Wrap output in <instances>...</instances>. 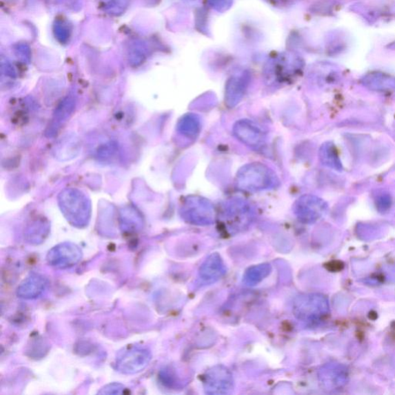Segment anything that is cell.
Masks as SVG:
<instances>
[{
    "label": "cell",
    "instance_id": "1",
    "mask_svg": "<svg viewBox=\"0 0 395 395\" xmlns=\"http://www.w3.org/2000/svg\"><path fill=\"white\" fill-rule=\"evenodd\" d=\"M57 200L62 214L71 225L77 229L87 227L92 218V205L85 193L70 188L61 192Z\"/></svg>",
    "mask_w": 395,
    "mask_h": 395
},
{
    "label": "cell",
    "instance_id": "2",
    "mask_svg": "<svg viewBox=\"0 0 395 395\" xmlns=\"http://www.w3.org/2000/svg\"><path fill=\"white\" fill-rule=\"evenodd\" d=\"M239 190L258 192L271 189L279 184L275 172L261 163H251L243 166L236 176Z\"/></svg>",
    "mask_w": 395,
    "mask_h": 395
},
{
    "label": "cell",
    "instance_id": "3",
    "mask_svg": "<svg viewBox=\"0 0 395 395\" xmlns=\"http://www.w3.org/2000/svg\"><path fill=\"white\" fill-rule=\"evenodd\" d=\"M152 360L148 349L134 347L121 352L116 360V368L124 374H134L144 370Z\"/></svg>",
    "mask_w": 395,
    "mask_h": 395
},
{
    "label": "cell",
    "instance_id": "4",
    "mask_svg": "<svg viewBox=\"0 0 395 395\" xmlns=\"http://www.w3.org/2000/svg\"><path fill=\"white\" fill-rule=\"evenodd\" d=\"M82 255L79 245L72 243H63L48 252L47 262L51 267L65 270L79 263L81 261Z\"/></svg>",
    "mask_w": 395,
    "mask_h": 395
},
{
    "label": "cell",
    "instance_id": "5",
    "mask_svg": "<svg viewBox=\"0 0 395 395\" xmlns=\"http://www.w3.org/2000/svg\"><path fill=\"white\" fill-rule=\"evenodd\" d=\"M294 210L295 214L302 222L312 223L325 214L327 204L319 197L305 195L296 201Z\"/></svg>",
    "mask_w": 395,
    "mask_h": 395
},
{
    "label": "cell",
    "instance_id": "6",
    "mask_svg": "<svg viewBox=\"0 0 395 395\" xmlns=\"http://www.w3.org/2000/svg\"><path fill=\"white\" fill-rule=\"evenodd\" d=\"M183 216L192 223L209 224L212 222L214 210L208 200L199 196H191L185 202Z\"/></svg>",
    "mask_w": 395,
    "mask_h": 395
},
{
    "label": "cell",
    "instance_id": "7",
    "mask_svg": "<svg viewBox=\"0 0 395 395\" xmlns=\"http://www.w3.org/2000/svg\"><path fill=\"white\" fill-rule=\"evenodd\" d=\"M233 132L243 144L259 148L265 144V134L256 123L250 120H241L236 123Z\"/></svg>",
    "mask_w": 395,
    "mask_h": 395
},
{
    "label": "cell",
    "instance_id": "8",
    "mask_svg": "<svg viewBox=\"0 0 395 395\" xmlns=\"http://www.w3.org/2000/svg\"><path fill=\"white\" fill-rule=\"evenodd\" d=\"M205 391L209 394H227L232 389V374L227 369L222 366L212 368L205 376Z\"/></svg>",
    "mask_w": 395,
    "mask_h": 395
},
{
    "label": "cell",
    "instance_id": "9",
    "mask_svg": "<svg viewBox=\"0 0 395 395\" xmlns=\"http://www.w3.org/2000/svg\"><path fill=\"white\" fill-rule=\"evenodd\" d=\"M75 108L76 99L74 97L68 96L60 102L48 128L46 132L48 137H54L61 130V128L66 124L70 117L72 116Z\"/></svg>",
    "mask_w": 395,
    "mask_h": 395
},
{
    "label": "cell",
    "instance_id": "10",
    "mask_svg": "<svg viewBox=\"0 0 395 395\" xmlns=\"http://www.w3.org/2000/svg\"><path fill=\"white\" fill-rule=\"evenodd\" d=\"M251 215L250 207L247 203L242 201H234L226 207L223 219L229 228L239 229L249 223Z\"/></svg>",
    "mask_w": 395,
    "mask_h": 395
},
{
    "label": "cell",
    "instance_id": "11",
    "mask_svg": "<svg viewBox=\"0 0 395 395\" xmlns=\"http://www.w3.org/2000/svg\"><path fill=\"white\" fill-rule=\"evenodd\" d=\"M48 281L41 274H32L19 285L17 294L24 300H34L41 296L48 287Z\"/></svg>",
    "mask_w": 395,
    "mask_h": 395
},
{
    "label": "cell",
    "instance_id": "12",
    "mask_svg": "<svg viewBox=\"0 0 395 395\" xmlns=\"http://www.w3.org/2000/svg\"><path fill=\"white\" fill-rule=\"evenodd\" d=\"M81 145L79 139L74 134L65 136L55 147V156L60 161H70L79 154Z\"/></svg>",
    "mask_w": 395,
    "mask_h": 395
},
{
    "label": "cell",
    "instance_id": "13",
    "mask_svg": "<svg viewBox=\"0 0 395 395\" xmlns=\"http://www.w3.org/2000/svg\"><path fill=\"white\" fill-rule=\"evenodd\" d=\"M50 225L47 219L38 218L32 221L25 230V237L31 244L38 245L48 236Z\"/></svg>",
    "mask_w": 395,
    "mask_h": 395
},
{
    "label": "cell",
    "instance_id": "14",
    "mask_svg": "<svg viewBox=\"0 0 395 395\" xmlns=\"http://www.w3.org/2000/svg\"><path fill=\"white\" fill-rule=\"evenodd\" d=\"M225 274V265L218 254H213L207 259L200 269V276L206 281L219 280Z\"/></svg>",
    "mask_w": 395,
    "mask_h": 395
},
{
    "label": "cell",
    "instance_id": "15",
    "mask_svg": "<svg viewBox=\"0 0 395 395\" xmlns=\"http://www.w3.org/2000/svg\"><path fill=\"white\" fill-rule=\"evenodd\" d=\"M120 222L121 229L128 232H137L143 225V219L140 213L132 207H127L121 210Z\"/></svg>",
    "mask_w": 395,
    "mask_h": 395
},
{
    "label": "cell",
    "instance_id": "16",
    "mask_svg": "<svg viewBox=\"0 0 395 395\" xmlns=\"http://www.w3.org/2000/svg\"><path fill=\"white\" fill-rule=\"evenodd\" d=\"M319 156L323 165L336 171H342L343 166L338 149L332 142H327L321 146Z\"/></svg>",
    "mask_w": 395,
    "mask_h": 395
},
{
    "label": "cell",
    "instance_id": "17",
    "mask_svg": "<svg viewBox=\"0 0 395 395\" xmlns=\"http://www.w3.org/2000/svg\"><path fill=\"white\" fill-rule=\"evenodd\" d=\"M247 89V83L241 79L232 80L226 88L225 103L230 108L235 107L243 99Z\"/></svg>",
    "mask_w": 395,
    "mask_h": 395
},
{
    "label": "cell",
    "instance_id": "18",
    "mask_svg": "<svg viewBox=\"0 0 395 395\" xmlns=\"http://www.w3.org/2000/svg\"><path fill=\"white\" fill-rule=\"evenodd\" d=\"M199 121L194 115H186L179 124V130L188 137H196L199 132Z\"/></svg>",
    "mask_w": 395,
    "mask_h": 395
},
{
    "label": "cell",
    "instance_id": "19",
    "mask_svg": "<svg viewBox=\"0 0 395 395\" xmlns=\"http://www.w3.org/2000/svg\"><path fill=\"white\" fill-rule=\"evenodd\" d=\"M366 86L374 90H387L393 87V83L384 77H370L365 80Z\"/></svg>",
    "mask_w": 395,
    "mask_h": 395
},
{
    "label": "cell",
    "instance_id": "20",
    "mask_svg": "<svg viewBox=\"0 0 395 395\" xmlns=\"http://www.w3.org/2000/svg\"><path fill=\"white\" fill-rule=\"evenodd\" d=\"M269 265H261L260 267H256L250 270V272L245 276V279L248 283H257L267 276L270 273Z\"/></svg>",
    "mask_w": 395,
    "mask_h": 395
},
{
    "label": "cell",
    "instance_id": "21",
    "mask_svg": "<svg viewBox=\"0 0 395 395\" xmlns=\"http://www.w3.org/2000/svg\"><path fill=\"white\" fill-rule=\"evenodd\" d=\"M127 391L125 387L121 384H110L102 388L99 392L101 394H125Z\"/></svg>",
    "mask_w": 395,
    "mask_h": 395
},
{
    "label": "cell",
    "instance_id": "22",
    "mask_svg": "<svg viewBox=\"0 0 395 395\" xmlns=\"http://www.w3.org/2000/svg\"><path fill=\"white\" fill-rule=\"evenodd\" d=\"M392 203L391 198L387 195H381L376 200V204H378V209L382 210H385L388 209Z\"/></svg>",
    "mask_w": 395,
    "mask_h": 395
}]
</instances>
